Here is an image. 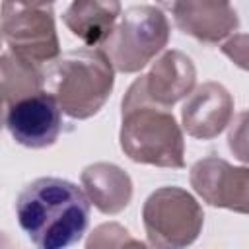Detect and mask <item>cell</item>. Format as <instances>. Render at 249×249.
<instances>
[{"label": "cell", "instance_id": "11", "mask_svg": "<svg viewBox=\"0 0 249 249\" xmlns=\"http://www.w3.org/2000/svg\"><path fill=\"white\" fill-rule=\"evenodd\" d=\"M82 181L93 204L105 214L119 212L130 200V195H132L130 179L117 165H111V163L89 165L84 171Z\"/></svg>", "mask_w": 249, "mask_h": 249}, {"label": "cell", "instance_id": "9", "mask_svg": "<svg viewBox=\"0 0 249 249\" xmlns=\"http://www.w3.org/2000/svg\"><path fill=\"white\" fill-rule=\"evenodd\" d=\"M191 183L212 206L249 212V169L231 167L218 158H206L193 165Z\"/></svg>", "mask_w": 249, "mask_h": 249}, {"label": "cell", "instance_id": "10", "mask_svg": "<svg viewBox=\"0 0 249 249\" xmlns=\"http://www.w3.org/2000/svg\"><path fill=\"white\" fill-rule=\"evenodd\" d=\"M231 97L218 84H204L183 107V123L189 134L196 138L216 136L228 123Z\"/></svg>", "mask_w": 249, "mask_h": 249}, {"label": "cell", "instance_id": "12", "mask_svg": "<svg viewBox=\"0 0 249 249\" xmlns=\"http://www.w3.org/2000/svg\"><path fill=\"white\" fill-rule=\"evenodd\" d=\"M119 4H72L64 16L66 25L74 35L88 45H95L111 37V25L115 23Z\"/></svg>", "mask_w": 249, "mask_h": 249}, {"label": "cell", "instance_id": "6", "mask_svg": "<svg viewBox=\"0 0 249 249\" xmlns=\"http://www.w3.org/2000/svg\"><path fill=\"white\" fill-rule=\"evenodd\" d=\"M10 8L14 14L4 8L2 31L12 54L35 66L53 58L58 53V43L54 37L51 6L10 4Z\"/></svg>", "mask_w": 249, "mask_h": 249}, {"label": "cell", "instance_id": "4", "mask_svg": "<svg viewBox=\"0 0 249 249\" xmlns=\"http://www.w3.org/2000/svg\"><path fill=\"white\" fill-rule=\"evenodd\" d=\"M144 226L156 249H183L196 239L202 226V210L183 189L163 187L146 200Z\"/></svg>", "mask_w": 249, "mask_h": 249}, {"label": "cell", "instance_id": "16", "mask_svg": "<svg viewBox=\"0 0 249 249\" xmlns=\"http://www.w3.org/2000/svg\"><path fill=\"white\" fill-rule=\"evenodd\" d=\"M224 53L239 66L249 70V35H237L224 45Z\"/></svg>", "mask_w": 249, "mask_h": 249}, {"label": "cell", "instance_id": "8", "mask_svg": "<svg viewBox=\"0 0 249 249\" xmlns=\"http://www.w3.org/2000/svg\"><path fill=\"white\" fill-rule=\"evenodd\" d=\"M195 82V70L187 56L181 53H167L150 74L138 78L123 103H156L167 109L179 97L187 95Z\"/></svg>", "mask_w": 249, "mask_h": 249}, {"label": "cell", "instance_id": "1", "mask_svg": "<svg viewBox=\"0 0 249 249\" xmlns=\"http://www.w3.org/2000/svg\"><path fill=\"white\" fill-rule=\"evenodd\" d=\"M16 216L37 249H68L88 230L89 200L66 179L41 177L18 195Z\"/></svg>", "mask_w": 249, "mask_h": 249}, {"label": "cell", "instance_id": "5", "mask_svg": "<svg viewBox=\"0 0 249 249\" xmlns=\"http://www.w3.org/2000/svg\"><path fill=\"white\" fill-rule=\"evenodd\" d=\"M167 41V21L161 12L140 6L130 8L115 33L105 41V54L121 72L142 68Z\"/></svg>", "mask_w": 249, "mask_h": 249}, {"label": "cell", "instance_id": "15", "mask_svg": "<svg viewBox=\"0 0 249 249\" xmlns=\"http://www.w3.org/2000/svg\"><path fill=\"white\" fill-rule=\"evenodd\" d=\"M230 148L243 161H249V113H241L230 132Z\"/></svg>", "mask_w": 249, "mask_h": 249}, {"label": "cell", "instance_id": "3", "mask_svg": "<svg viewBox=\"0 0 249 249\" xmlns=\"http://www.w3.org/2000/svg\"><path fill=\"white\" fill-rule=\"evenodd\" d=\"M121 146L134 160L156 165H183V136L173 115L150 103H123Z\"/></svg>", "mask_w": 249, "mask_h": 249}, {"label": "cell", "instance_id": "14", "mask_svg": "<svg viewBox=\"0 0 249 249\" xmlns=\"http://www.w3.org/2000/svg\"><path fill=\"white\" fill-rule=\"evenodd\" d=\"M86 249H148V247L132 239L128 231L123 230L119 224H103L91 233Z\"/></svg>", "mask_w": 249, "mask_h": 249}, {"label": "cell", "instance_id": "7", "mask_svg": "<svg viewBox=\"0 0 249 249\" xmlns=\"http://www.w3.org/2000/svg\"><path fill=\"white\" fill-rule=\"evenodd\" d=\"M60 105L49 91H37L6 107V128L12 138L27 148L54 144L62 128Z\"/></svg>", "mask_w": 249, "mask_h": 249}, {"label": "cell", "instance_id": "13", "mask_svg": "<svg viewBox=\"0 0 249 249\" xmlns=\"http://www.w3.org/2000/svg\"><path fill=\"white\" fill-rule=\"evenodd\" d=\"M43 82H45V74H41L35 64L12 53L2 54V93L6 107L21 97L43 91L41 89Z\"/></svg>", "mask_w": 249, "mask_h": 249}, {"label": "cell", "instance_id": "2", "mask_svg": "<svg viewBox=\"0 0 249 249\" xmlns=\"http://www.w3.org/2000/svg\"><path fill=\"white\" fill-rule=\"evenodd\" d=\"M45 84L60 109L74 119H86L99 111L113 88V68L105 51H72L53 62L45 72Z\"/></svg>", "mask_w": 249, "mask_h": 249}]
</instances>
